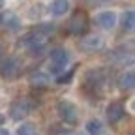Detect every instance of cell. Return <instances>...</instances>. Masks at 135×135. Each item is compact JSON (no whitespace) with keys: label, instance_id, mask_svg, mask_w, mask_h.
Returning a JSON list of instances; mask_svg holds the SVG:
<instances>
[{"label":"cell","instance_id":"obj_1","mask_svg":"<svg viewBox=\"0 0 135 135\" xmlns=\"http://www.w3.org/2000/svg\"><path fill=\"white\" fill-rule=\"evenodd\" d=\"M105 71L103 70H88L83 77V83H81V92L86 96L88 99H99L103 96V90H105Z\"/></svg>","mask_w":135,"mask_h":135},{"label":"cell","instance_id":"obj_2","mask_svg":"<svg viewBox=\"0 0 135 135\" xmlns=\"http://www.w3.org/2000/svg\"><path fill=\"white\" fill-rule=\"evenodd\" d=\"M53 32V25H41L38 28H34L32 32L25 34V36L19 40V47L28 49L30 53H40V51L45 47L47 36Z\"/></svg>","mask_w":135,"mask_h":135},{"label":"cell","instance_id":"obj_3","mask_svg":"<svg viewBox=\"0 0 135 135\" xmlns=\"http://www.w3.org/2000/svg\"><path fill=\"white\" fill-rule=\"evenodd\" d=\"M88 26H90V19L84 9H75L66 25L68 34H71V36H84L88 32Z\"/></svg>","mask_w":135,"mask_h":135},{"label":"cell","instance_id":"obj_4","mask_svg":"<svg viewBox=\"0 0 135 135\" xmlns=\"http://www.w3.org/2000/svg\"><path fill=\"white\" fill-rule=\"evenodd\" d=\"M68 62H70V53H68L66 49L56 47V49L51 51V56H49V70H51V73H56V75L62 73L66 70Z\"/></svg>","mask_w":135,"mask_h":135},{"label":"cell","instance_id":"obj_5","mask_svg":"<svg viewBox=\"0 0 135 135\" xmlns=\"http://www.w3.org/2000/svg\"><path fill=\"white\" fill-rule=\"evenodd\" d=\"M32 109H34V101L30 98H17L9 105V116L13 120H23L32 113Z\"/></svg>","mask_w":135,"mask_h":135},{"label":"cell","instance_id":"obj_6","mask_svg":"<svg viewBox=\"0 0 135 135\" xmlns=\"http://www.w3.org/2000/svg\"><path fill=\"white\" fill-rule=\"evenodd\" d=\"M56 109H58L60 118H62L66 124H77V116H79V113H77V107L71 103V101L60 99L58 105H56Z\"/></svg>","mask_w":135,"mask_h":135},{"label":"cell","instance_id":"obj_7","mask_svg":"<svg viewBox=\"0 0 135 135\" xmlns=\"http://www.w3.org/2000/svg\"><path fill=\"white\" fill-rule=\"evenodd\" d=\"M19 73V64L13 56H4L0 60V75L4 79H15Z\"/></svg>","mask_w":135,"mask_h":135},{"label":"cell","instance_id":"obj_8","mask_svg":"<svg viewBox=\"0 0 135 135\" xmlns=\"http://www.w3.org/2000/svg\"><path fill=\"white\" fill-rule=\"evenodd\" d=\"M124 103L122 101H113V103L107 107V120L111 124H116V122H120L122 118H124Z\"/></svg>","mask_w":135,"mask_h":135},{"label":"cell","instance_id":"obj_9","mask_svg":"<svg viewBox=\"0 0 135 135\" xmlns=\"http://www.w3.org/2000/svg\"><path fill=\"white\" fill-rule=\"evenodd\" d=\"M0 25L8 30H17L19 28V17L13 11H2L0 13Z\"/></svg>","mask_w":135,"mask_h":135},{"label":"cell","instance_id":"obj_10","mask_svg":"<svg viewBox=\"0 0 135 135\" xmlns=\"http://www.w3.org/2000/svg\"><path fill=\"white\" fill-rule=\"evenodd\" d=\"M116 86L120 88V90H131L133 86H135V73L133 71H124L120 77H118V81H116Z\"/></svg>","mask_w":135,"mask_h":135},{"label":"cell","instance_id":"obj_11","mask_svg":"<svg viewBox=\"0 0 135 135\" xmlns=\"http://www.w3.org/2000/svg\"><path fill=\"white\" fill-rule=\"evenodd\" d=\"M96 21H98V25L101 26V28H113L114 26V23H116V15L113 13V11H101V13H98L96 15Z\"/></svg>","mask_w":135,"mask_h":135},{"label":"cell","instance_id":"obj_12","mask_svg":"<svg viewBox=\"0 0 135 135\" xmlns=\"http://www.w3.org/2000/svg\"><path fill=\"white\" fill-rule=\"evenodd\" d=\"M101 45H103V41H101V38H98V36H88V38H84L81 41V47L84 51H96Z\"/></svg>","mask_w":135,"mask_h":135},{"label":"cell","instance_id":"obj_13","mask_svg":"<svg viewBox=\"0 0 135 135\" xmlns=\"http://www.w3.org/2000/svg\"><path fill=\"white\" fill-rule=\"evenodd\" d=\"M68 9H70V0H55V2L51 4L53 15H64Z\"/></svg>","mask_w":135,"mask_h":135},{"label":"cell","instance_id":"obj_14","mask_svg":"<svg viewBox=\"0 0 135 135\" xmlns=\"http://www.w3.org/2000/svg\"><path fill=\"white\" fill-rule=\"evenodd\" d=\"M133 26H135V13L131 11V9H128V11H124V15H122V30H133Z\"/></svg>","mask_w":135,"mask_h":135},{"label":"cell","instance_id":"obj_15","mask_svg":"<svg viewBox=\"0 0 135 135\" xmlns=\"http://www.w3.org/2000/svg\"><path fill=\"white\" fill-rule=\"evenodd\" d=\"M47 81H49V77L45 73H41V71H36V73L30 75V84L32 86H45Z\"/></svg>","mask_w":135,"mask_h":135},{"label":"cell","instance_id":"obj_16","mask_svg":"<svg viewBox=\"0 0 135 135\" xmlns=\"http://www.w3.org/2000/svg\"><path fill=\"white\" fill-rule=\"evenodd\" d=\"M17 135H40L38 133V129H36V126L34 124H21L19 128H17Z\"/></svg>","mask_w":135,"mask_h":135},{"label":"cell","instance_id":"obj_17","mask_svg":"<svg viewBox=\"0 0 135 135\" xmlns=\"http://www.w3.org/2000/svg\"><path fill=\"white\" fill-rule=\"evenodd\" d=\"M86 131H88L90 135H99L101 131H103V124H101L99 120H88Z\"/></svg>","mask_w":135,"mask_h":135},{"label":"cell","instance_id":"obj_18","mask_svg":"<svg viewBox=\"0 0 135 135\" xmlns=\"http://www.w3.org/2000/svg\"><path fill=\"white\" fill-rule=\"evenodd\" d=\"M73 73H75V68H71V70L70 71H68V73H64V75H60L56 81L60 83V84H64V83H68V81H71V77H73Z\"/></svg>","mask_w":135,"mask_h":135},{"label":"cell","instance_id":"obj_19","mask_svg":"<svg viewBox=\"0 0 135 135\" xmlns=\"http://www.w3.org/2000/svg\"><path fill=\"white\" fill-rule=\"evenodd\" d=\"M0 135H9V133H8L6 129H0Z\"/></svg>","mask_w":135,"mask_h":135},{"label":"cell","instance_id":"obj_20","mask_svg":"<svg viewBox=\"0 0 135 135\" xmlns=\"http://www.w3.org/2000/svg\"><path fill=\"white\" fill-rule=\"evenodd\" d=\"M2 124H4V116H2V114H0V126H2Z\"/></svg>","mask_w":135,"mask_h":135},{"label":"cell","instance_id":"obj_21","mask_svg":"<svg viewBox=\"0 0 135 135\" xmlns=\"http://www.w3.org/2000/svg\"><path fill=\"white\" fill-rule=\"evenodd\" d=\"M2 51H4V49H2V43H0V56H2Z\"/></svg>","mask_w":135,"mask_h":135}]
</instances>
